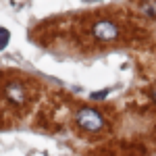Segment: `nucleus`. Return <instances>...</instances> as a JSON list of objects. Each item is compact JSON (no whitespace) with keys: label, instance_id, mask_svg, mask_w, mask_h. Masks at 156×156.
<instances>
[{"label":"nucleus","instance_id":"obj_1","mask_svg":"<svg viewBox=\"0 0 156 156\" xmlns=\"http://www.w3.org/2000/svg\"><path fill=\"white\" fill-rule=\"evenodd\" d=\"M77 123H79V127H83L85 131H100L104 127L102 115L98 110H94V108H81L77 112Z\"/></svg>","mask_w":156,"mask_h":156},{"label":"nucleus","instance_id":"obj_2","mask_svg":"<svg viewBox=\"0 0 156 156\" xmlns=\"http://www.w3.org/2000/svg\"><path fill=\"white\" fill-rule=\"evenodd\" d=\"M92 34H94V37L100 40V42H110V40H117V36H119V27H117V23L108 21V19H100V21L94 23Z\"/></svg>","mask_w":156,"mask_h":156},{"label":"nucleus","instance_id":"obj_3","mask_svg":"<svg viewBox=\"0 0 156 156\" xmlns=\"http://www.w3.org/2000/svg\"><path fill=\"white\" fill-rule=\"evenodd\" d=\"M4 96L9 98V102H12V104H23L27 100V90L19 81H9L4 85Z\"/></svg>","mask_w":156,"mask_h":156},{"label":"nucleus","instance_id":"obj_4","mask_svg":"<svg viewBox=\"0 0 156 156\" xmlns=\"http://www.w3.org/2000/svg\"><path fill=\"white\" fill-rule=\"evenodd\" d=\"M142 11L148 15V17H152V19H156V2H146L144 6H142Z\"/></svg>","mask_w":156,"mask_h":156},{"label":"nucleus","instance_id":"obj_5","mask_svg":"<svg viewBox=\"0 0 156 156\" xmlns=\"http://www.w3.org/2000/svg\"><path fill=\"white\" fill-rule=\"evenodd\" d=\"M6 44H9V31L4 27H0V50L4 48Z\"/></svg>","mask_w":156,"mask_h":156},{"label":"nucleus","instance_id":"obj_6","mask_svg":"<svg viewBox=\"0 0 156 156\" xmlns=\"http://www.w3.org/2000/svg\"><path fill=\"white\" fill-rule=\"evenodd\" d=\"M152 98H154V102H156V85H154V90H152Z\"/></svg>","mask_w":156,"mask_h":156}]
</instances>
